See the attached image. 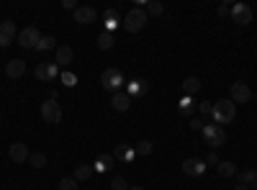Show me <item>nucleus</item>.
<instances>
[{
	"mask_svg": "<svg viewBox=\"0 0 257 190\" xmlns=\"http://www.w3.org/2000/svg\"><path fill=\"white\" fill-rule=\"evenodd\" d=\"M211 116H213V123H219V126L231 123V121H234V116H237V105L231 103V98L219 100V103H213V111H211Z\"/></svg>",
	"mask_w": 257,
	"mask_h": 190,
	"instance_id": "nucleus-1",
	"label": "nucleus"
},
{
	"mask_svg": "<svg viewBox=\"0 0 257 190\" xmlns=\"http://www.w3.org/2000/svg\"><path fill=\"white\" fill-rule=\"evenodd\" d=\"M111 190H128V182L123 177H113L111 180Z\"/></svg>",
	"mask_w": 257,
	"mask_h": 190,
	"instance_id": "nucleus-33",
	"label": "nucleus"
},
{
	"mask_svg": "<svg viewBox=\"0 0 257 190\" xmlns=\"http://www.w3.org/2000/svg\"><path fill=\"white\" fill-rule=\"evenodd\" d=\"M123 82H126V77H123V72L116 70V67H108L105 72H100V85H103L105 90H111V93H121Z\"/></svg>",
	"mask_w": 257,
	"mask_h": 190,
	"instance_id": "nucleus-3",
	"label": "nucleus"
},
{
	"mask_svg": "<svg viewBox=\"0 0 257 190\" xmlns=\"http://www.w3.org/2000/svg\"><path fill=\"white\" fill-rule=\"evenodd\" d=\"M41 118H44L49 126H57L62 121V105L57 103V98H49L41 103Z\"/></svg>",
	"mask_w": 257,
	"mask_h": 190,
	"instance_id": "nucleus-5",
	"label": "nucleus"
},
{
	"mask_svg": "<svg viewBox=\"0 0 257 190\" xmlns=\"http://www.w3.org/2000/svg\"><path fill=\"white\" fill-rule=\"evenodd\" d=\"M103 24H105V31H113V29H118L121 26V13L116 11V8H105V13H103Z\"/></svg>",
	"mask_w": 257,
	"mask_h": 190,
	"instance_id": "nucleus-15",
	"label": "nucleus"
},
{
	"mask_svg": "<svg viewBox=\"0 0 257 190\" xmlns=\"http://www.w3.org/2000/svg\"><path fill=\"white\" fill-rule=\"evenodd\" d=\"M59 190H77V180L75 177H62L59 180Z\"/></svg>",
	"mask_w": 257,
	"mask_h": 190,
	"instance_id": "nucleus-32",
	"label": "nucleus"
},
{
	"mask_svg": "<svg viewBox=\"0 0 257 190\" xmlns=\"http://www.w3.org/2000/svg\"><path fill=\"white\" fill-rule=\"evenodd\" d=\"M219 16H231V6L229 3H224V6H219V11H216Z\"/></svg>",
	"mask_w": 257,
	"mask_h": 190,
	"instance_id": "nucleus-37",
	"label": "nucleus"
},
{
	"mask_svg": "<svg viewBox=\"0 0 257 190\" xmlns=\"http://www.w3.org/2000/svg\"><path fill=\"white\" fill-rule=\"evenodd\" d=\"M34 75H36L39 80L49 82V80H57V77H59V67L54 65V62H39L36 70H34Z\"/></svg>",
	"mask_w": 257,
	"mask_h": 190,
	"instance_id": "nucleus-8",
	"label": "nucleus"
},
{
	"mask_svg": "<svg viewBox=\"0 0 257 190\" xmlns=\"http://www.w3.org/2000/svg\"><path fill=\"white\" fill-rule=\"evenodd\" d=\"M59 80H62L64 88H75V85H77V75H75V72H62Z\"/></svg>",
	"mask_w": 257,
	"mask_h": 190,
	"instance_id": "nucleus-31",
	"label": "nucleus"
},
{
	"mask_svg": "<svg viewBox=\"0 0 257 190\" xmlns=\"http://www.w3.org/2000/svg\"><path fill=\"white\" fill-rule=\"evenodd\" d=\"M198 111H201V113H211V111H213V105H211V100L201 103V105H198Z\"/></svg>",
	"mask_w": 257,
	"mask_h": 190,
	"instance_id": "nucleus-36",
	"label": "nucleus"
},
{
	"mask_svg": "<svg viewBox=\"0 0 257 190\" xmlns=\"http://www.w3.org/2000/svg\"><path fill=\"white\" fill-rule=\"evenodd\" d=\"M190 129H193V131H201V129H203V123H201L198 118H190Z\"/></svg>",
	"mask_w": 257,
	"mask_h": 190,
	"instance_id": "nucleus-38",
	"label": "nucleus"
},
{
	"mask_svg": "<svg viewBox=\"0 0 257 190\" xmlns=\"http://www.w3.org/2000/svg\"><path fill=\"white\" fill-rule=\"evenodd\" d=\"M252 100V90L247 82H231V103H249Z\"/></svg>",
	"mask_w": 257,
	"mask_h": 190,
	"instance_id": "nucleus-10",
	"label": "nucleus"
},
{
	"mask_svg": "<svg viewBox=\"0 0 257 190\" xmlns=\"http://www.w3.org/2000/svg\"><path fill=\"white\" fill-rule=\"evenodd\" d=\"M221 159H219V154L216 152H208V157H206V164H219Z\"/></svg>",
	"mask_w": 257,
	"mask_h": 190,
	"instance_id": "nucleus-35",
	"label": "nucleus"
},
{
	"mask_svg": "<svg viewBox=\"0 0 257 190\" xmlns=\"http://www.w3.org/2000/svg\"><path fill=\"white\" fill-rule=\"evenodd\" d=\"M93 172H95V170H93L90 164H77V167H75V180H77V182H85V180L93 177Z\"/></svg>",
	"mask_w": 257,
	"mask_h": 190,
	"instance_id": "nucleus-23",
	"label": "nucleus"
},
{
	"mask_svg": "<svg viewBox=\"0 0 257 190\" xmlns=\"http://www.w3.org/2000/svg\"><path fill=\"white\" fill-rule=\"evenodd\" d=\"M72 57H75V52H72L67 44H62V47H57V49H54V65H57V67H62V65H70Z\"/></svg>",
	"mask_w": 257,
	"mask_h": 190,
	"instance_id": "nucleus-16",
	"label": "nucleus"
},
{
	"mask_svg": "<svg viewBox=\"0 0 257 190\" xmlns=\"http://www.w3.org/2000/svg\"><path fill=\"white\" fill-rule=\"evenodd\" d=\"M152 149H155V144H152V141H139V144L134 146L137 157H149V154H152Z\"/></svg>",
	"mask_w": 257,
	"mask_h": 190,
	"instance_id": "nucleus-28",
	"label": "nucleus"
},
{
	"mask_svg": "<svg viewBox=\"0 0 257 190\" xmlns=\"http://www.w3.org/2000/svg\"><path fill=\"white\" fill-rule=\"evenodd\" d=\"M201 88H203V82H201L198 77H185V80H183V90H185V95H190V98L196 95Z\"/></svg>",
	"mask_w": 257,
	"mask_h": 190,
	"instance_id": "nucleus-22",
	"label": "nucleus"
},
{
	"mask_svg": "<svg viewBox=\"0 0 257 190\" xmlns=\"http://www.w3.org/2000/svg\"><path fill=\"white\" fill-rule=\"evenodd\" d=\"M183 172L188 177H201L206 172V159H198V157H190L183 162Z\"/></svg>",
	"mask_w": 257,
	"mask_h": 190,
	"instance_id": "nucleus-11",
	"label": "nucleus"
},
{
	"mask_svg": "<svg viewBox=\"0 0 257 190\" xmlns=\"http://www.w3.org/2000/svg\"><path fill=\"white\" fill-rule=\"evenodd\" d=\"M16 36H18V31H16L13 21H0V47H11Z\"/></svg>",
	"mask_w": 257,
	"mask_h": 190,
	"instance_id": "nucleus-12",
	"label": "nucleus"
},
{
	"mask_svg": "<svg viewBox=\"0 0 257 190\" xmlns=\"http://www.w3.org/2000/svg\"><path fill=\"white\" fill-rule=\"evenodd\" d=\"M62 8H64V11H72V13H75V11H77V3H75V0H62Z\"/></svg>",
	"mask_w": 257,
	"mask_h": 190,
	"instance_id": "nucleus-34",
	"label": "nucleus"
},
{
	"mask_svg": "<svg viewBox=\"0 0 257 190\" xmlns=\"http://www.w3.org/2000/svg\"><path fill=\"white\" fill-rule=\"evenodd\" d=\"M193 111H196V100H193L190 95H183V98L178 100V113L188 118V116H190Z\"/></svg>",
	"mask_w": 257,
	"mask_h": 190,
	"instance_id": "nucleus-20",
	"label": "nucleus"
},
{
	"mask_svg": "<svg viewBox=\"0 0 257 190\" xmlns=\"http://www.w3.org/2000/svg\"><path fill=\"white\" fill-rule=\"evenodd\" d=\"M162 13H165V6L160 0H149L147 3V16H162Z\"/></svg>",
	"mask_w": 257,
	"mask_h": 190,
	"instance_id": "nucleus-29",
	"label": "nucleus"
},
{
	"mask_svg": "<svg viewBox=\"0 0 257 190\" xmlns=\"http://www.w3.org/2000/svg\"><path fill=\"white\" fill-rule=\"evenodd\" d=\"M126 95L128 98H142L144 95V80L142 77H137V80H132V82H128V88H126Z\"/></svg>",
	"mask_w": 257,
	"mask_h": 190,
	"instance_id": "nucleus-21",
	"label": "nucleus"
},
{
	"mask_svg": "<svg viewBox=\"0 0 257 190\" xmlns=\"http://www.w3.org/2000/svg\"><path fill=\"white\" fill-rule=\"evenodd\" d=\"M75 21H77V24H82V26H90V24H95V21H98V11L93 6H77Z\"/></svg>",
	"mask_w": 257,
	"mask_h": 190,
	"instance_id": "nucleus-13",
	"label": "nucleus"
},
{
	"mask_svg": "<svg viewBox=\"0 0 257 190\" xmlns=\"http://www.w3.org/2000/svg\"><path fill=\"white\" fill-rule=\"evenodd\" d=\"M49 49H57V39L54 36H41L36 52H49Z\"/></svg>",
	"mask_w": 257,
	"mask_h": 190,
	"instance_id": "nucleus-27",
	"label": "nucleus"
},
{
	"mask_svg": "<svg viewBox=\"0 0 257 190\" xmlns=\"http://www.w3.org/2000/svg\"><path fill=\"white\" fill-rule=\"evenodd\" d=\"M111 105H113V111H118V113H126L128 108H132V98H128L123 90H121V93H113V98H111Z\"/></svg>",
	"mask_w": 257,
	"mask_h": 190,
	"instance_id": "nucleus-17",
	"label": "nucleus"
},
{
	"mask_svg": "<svg viewBox=\"0 0 257 190\" xmlns=\"http://www.w3.org/2000/svg\"><path fill=\"white\" fill-rule=\"evenodd\" d=\"M201 136L206 139V144L208 146H221L224 141H226V131H224V126H219V123H203V129H201Z\"/></svg>",
	"mask_w": 257,
	"mask_h": 190,
	"instance_id": "nucleus-4",
	"label": "nucleus"
},
{
	"mask_svg": "<svg viewBox=\"0 0 257 190\" xmlns=\"http://www.w3.org/2000/svg\"><path fill=\"white\" fill-rule=\"evenodd\" d=\"M16 41H18V47H24V49H36V47H39V41H41V34H39V29L26 26L24 31L16 36Z\"/></svg>",
	"mask_w": 257,
	"mask_h": 190,
	"instance_id": "nucleus-6",
	"label": "nucleus"
},
{
	"mask_svg": "<svg viewBox=\"0 0 257 190\" xmlns=\"http://www.w3.org/2000/svg\"><path fill=\"white\" fill-rule=\"evenodd\" d=\"M116 44V39H113V34H108V31H103L100 36H98V49H103V52H108L111 47Z\"/></svg>",
	"mask_w": 257,
	"mask_h": 190,
	"instance_id": "nucleus-24",
	"label": "nucleus"
},
{
	"mask_svg": "<svg viewBox=\"0 0 257 190\" xmlns=\"http://www.w3.org/2000/svg\"><path fill=\"white\" fill-rule=\"evenodd\" d=\"M113 157L118 159V162H132L134 157H137V152H134V146H126V144H118L116 149H113Z\"/></svg>",
	"mask_w": 257,
	"mask_h": 190,
	"instance_id": "nucleus-18",
	"label": "nucleus"
},
{
	"mask_svg": "<svg viewBox=\"0 0 257 190\" xmlns=\"http://www.w3.org/2000/svg\"><path fill=\"white\" fill-rule=\"evenodd\" d=\"M234 190H249V187H247V185H242V182H239V185H234Z\"/></svg>",
	"mask_w": 257,
	"mask_h": 190,
	"instance_id": "nucleus-39",
	"label": "nucleus"
},
{
	"mask_svg": "<svg viewBox=\"0 0 257 190\" xmlns=\"http://www.w3.org/2000/svg\"><path fill=\"white\" fill-rule=\"evenodd\" d=\"M231 21L237 26H247L249 21H252V8L247 3H234L231 6Z\"/></svg>",
	"mask_w": 257,
	"mask_h": 190,
	"instance_id": "nucleus-7",
	"label": "nucleus"
},
{
	"mask_svg": "<svg viewBox=\"0 0 257 190\" xmlns=\"http://www.w3.org/2000/svg\"><path fill=\"white\" fill-rule=\"evenodd\" d=\"M6 75H8L11 80L24 77V75H26V62H24V59H11L8 65H6Z\"/></svg>",
	"mask_w": 257,
	"mask_h": 190,
	"instance_id": "nucleus-14",
	"label": "nucleus"
},
{
	"mask_svg": "<svg viewBox=\"0 0 257 190\" xmlns=\"http://www.w3.org/2000/svg\"><path fill=\"white\" fill-rule=\"evenodd\" d=\"M85 190H88V187H85Z\"/></svg>",
	"mask_w": 257,
	"mask_h": 190,
	"instance_id": "nucleus-41",
	"label": "nucleus"
},
{
	"mask_svg": "<svg viewBox=\"0 0 257 190\" xmlns=\"http://www.w3.org/2000/svg\"><path fill=\"white\" fill-rule=\"evenodd\" d=\"M29 164L34 167V170H41V167L47 164V154H41V152H36V154H31L29 157Z\"/></svg>",
	"mask_w": 257,
	"mask_h": 190,
	"instance_id": "nucleus-30",
	"label": "nucleus"
},
{
	"mask_svg": "<svg viewBox=\"0 0 257 190\" xmlns=\"http://www.w3.org/2000/svg\"><path fill=\"white\" fill-rule=\"evenodd\" d=\"M239 182L247 185L249 190H252V187L257 190V170H247V172H242V175H239Z\"/></svg>",
	"mask_w": 257,
	"mask_h": 190,
	"instance_id": "nucleus-25",
	"label": "nucleus"
},
{
	"mask_svg": "<svg viewBox=\"0 0 257 190\" xmlns=\"http://www.w3.org/2000/svg\"><path fill=\"white\" fill-rule=\"evenodd\" d=\"M219 175L221 177H234L237 175V164L234 162H219Z\"/></svg>",
	"mask_w": 257,
	"mask_h": 190,
	"instance_id": "nucleus-26",
	"label": "nucleus"
},
{
	"mask_svg": "<svg viewBox=\"0 0 257 190\" xmlns=\"http://www.w3.org/2000/svg\"><path fill=\"white\" fill-rule=\"evenodd\" d=\"M8 157H11V162H16V164H24V162H29L31 152H29V146H26L24 141H13L11 149H8Z\"/></svg>",
	"mask_w": 257,
	"mask_h": 190,
	"instance_id": "nucleus-9",
	"label": "nucleus"
},
{
	"mask_svg": "<svg viewBox=\"0 0 257 190\" xmlns=\"http://www.w3.org/2000/svg\"><path fill=\"white\" fill-rule=\"evenodd\" d=\"M147 21H149V16H147V11L144 8H132L126 13V18H123V29L128 31V34H139L144 26H147Z\"/></svg>",
	"mask_w": 257,
	"mask_h": 190,
	"instance_id": "nucleus-2",
	"label": "nucleus"
},
{
	"mask_svg": "<svg viewBox=\"0 0 257 190\" xmlns=\"http://www.w3.org/2000/svg\"><path fill=\"white\" fill-rule=\"evenodd\" d=\"M113 162H116L113 154H100V157L93 162V170H95V172H108L111 167H113Z\"/></svg>",
	"mask_w": 257,
	"mask_h": 190,
	"instance_id": "nucleus-19",
	"label": "nucleus"
},
{
	"mask_svg": "<svg viewBox=\"0 0 257 190\" xmlns=\"http://www.w3.org/2000/svg\"><path fill=\"white\" fill-rule=\"evenodd\" d=\"M128 190H144V187H139V185H137V187H128Z\"/></svg>",
	"mask_w": 257,
	"mask_h": 190,
	"instance_id": "nucleus-40",
	"label": "nucleus"
}]
</instances>
